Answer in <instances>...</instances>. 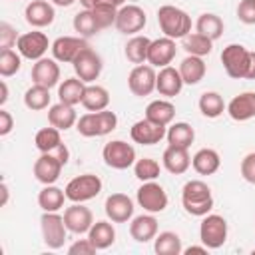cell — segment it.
I'll list each match as a JSON object with an SVG mask.
<instances>
[{
  "instance_id": "obj_10",
  "label": "cell",
  "mask_w": 255,
  "mask_h": 255,
  "mask_svg": "<svg viewBox=\"0 0 255 255\" xmlns=\"http://www.w3.org/2000/svg\"><path fill=\"white\" fill-rule=\"evenodd\" d=\"M135 199L139 207H143L147 213H161L169 201L165 189L155 181H143V185L137 189Z\"/></svg>"
},
{
  "instance_id": "obj_35",
  "label": "cell",
  "mask_w": 255,
  "mask_h": 255,
  "mask_svg": "<svg viewBox=\"0 0 255 255\" xmlns=\"http://www.w3.org/2000/svg\"><path fill=\"white\" fill-rule=\"evenodd\" d=\"M223 20L217 16V14H213V12H203L199 18H197V22H195V32H199V34H203V36H207L209 40H217V38H221V34H223Z\"/></svg>"
},
{
  "instance_id": "obj_23",
  "label": "cell",
  "mask_w": 255,
  "mask_h": 255,
  "mask_svg": "<svg viewBox=\"0 0 255 255\" xmlns=\"http://www.w3.org/2000/svg\"><path fill=\"white\" fill-rule=\"evenodd\" d=\"M161 161H163V167L173 175L185 173L191 165V157L187 153V147H177V145H167L163 155H161Z\"/></svg>"
},
{
  "instance_id": "obj_41",
  "label": "cell",
  "mask_w": 255,
  "mask_h": 255,
  "mask_svg": "<svg viewBox=\"0 0 255 255\" xmlns=\"http://www.w3.org/2000/svg\"><path fill=\"white\" fill-rule=\"evenodd\" d=\"M74 30L82 36V38H90V36H96L100 32V26L94 18V12L92 10H82L74 16Z\"/></svg>"
},
{
  "instance_id": "obj_30",
  "label": "cell",
  "mask_w": 255,
  "mask_h": 255,
  "mask_svg": "<svg viewBox=\"0 0 255 255\" xmlns=\"http://www.w3.org/2000/svg\"><path fill=\"white\" fill-rule=\"evenodd\" d=\"M82 106H84L88 112H102V110H108V106H110V92H108L104 86L90 84V86H86Z\"/></svg>"
},
{
  "instance_id": "obj_7",
  "label": "cell",
  "mask_w": 255,
  "mask_h": 255,
  "mask_svg": "<svg viewBox=\"0 0 255 255\" xmlns=\"http://www.w3.org/2000/svg\"><path fill=\"white\" fill-rule=\"evenodd\" d=\"M102 157H104L106 165L112 169H128L135 163V149L131 143H128L124 139H114L104 145Z\"/></svg>"
},
{
  "instance_id": "obj_17",
  "label": "cell",
  "mask_w": 255,
  "mask_h": 255,
  "mask_svg": "<svg viewBox=\"0 0 255 255\" xmlns=\"http://www.w3.org/2000/svg\"><path fill=\"white\" fill-rule=\"evenodd\" d=\"M175 52H177V46L173 38L163 36V38L151 40L149 52H147V64H151L153 68H165L173 62Z\"/></svg>"
},
{
  "instance_id": "obj_34",
  "label": "cell",
  "mask_w": 255,
  "mask_h": 255,
  "mask_svg": "<svg viewBox=\"0 0 255 255\" xmlns=\"http://www.w3.org/2000/svg\"><path fill=\"white\" fill-rule=\"evenodd\" d=\"M149 44H151V40H149L147 36H139V34H135L133 38L128 40L124 54H126V58H128L131 64H135V66H137V64H145V62H147Z\"/></svg>"
},
{
  "instance_id": "obj_20",
  "label": "cell",
  "mask_w": 255,
  "mask_h": 255,
  "mask_svg": "<svg viewBox=\"0 0 255 255\" xmlns=\"http://www.w3.org/2000/svg\"><path fill=\"white\" fill-rule=\"evenodd\" d=\"M32 82L46 86V88H54L60 82V66L58 60L54 58H40L36 60V64L32 66Z\"/></svg>"
},
{
  "instance_id": "obj_44",
  "label": "cell",
  "mask_w": 255,
  "mask_h": 255,
  "mask_svg": "<svg viewBox=\"0 0 255 255\" xmlns=\"http://www.w3.org/2000/svg\"><path fill=\"white\" fill-rule=\"evenodd\" d=\"M76 129L84 137H100L102 129H100V122H98V112H88V114L80 116L76 122Z\"/></svg>"
},
{
  "instance_id": "obj_11",
  "label": "cell",
  "mask_w": 255,
  "mask_h": 255,
  "mask_svg": "<svg viewBox=\"0 0 255 255\" xmlns=\"http://www.w3.org/2000/svg\"><path fill=\"white\" fill-rule=\"evenodd\" d=\"M48 46H50L48 36L44 32H38V30L22 34L16 42V50L20 52V56L26 60H34V62L44 58V54L48 52Z\"/></svg>"
},
{
  "instance_id": "obj_56",
  "label": "cell",
  "mask_w": 255,
  "mask_h": 255,
  "mask_svg": "<svg viewBox=\"0 0 255 255\" xmlns=\"http://www.w3.org/2000/svg\"><path fill=\"white\" fill-rule=\"evenodd\" d=\"M0 191H2V201H0V205L4 207V205L8 203V185H6V183H0Z\"/></svg>"
},
{
  "instance_id": "obj_45",
  "label": "cell",
  "mask_w": 255,
  "mask_h": 255,
  "mask_svg": "<svg viewBox=\"0 0 255 255\" xmlns=\"http://www.w3.org/2000/svg\"><path fill=\"white\" fill-rule=\"evenodd\" d=\"M94 12V18L100 26V30L104 28H110L112 24H116V18H118V8L116 6H110V4H98L92 8Z\"/></svg>"
},
{
  "instance_id": "obj_16",
  "label": "cell",
  "mask_w": 255,
  "mask_h": 255,
  "mask_svg": "<svg viewBox=\"0 0 255 255\" xmlns=\"http://www.w3.org/2000/svg\"><path fill=\"white\" fill-rule=\"evenodd\" d=\"M106 215L112 223H128L133 217V201L126 193H112L104 203Z\"/></svg>"
},
{
  "instance_id": "obj_39",
  "label": "cell",
  "mask_w": 255,
  "mask_h": 255,
  "mask_svg": "<svg viewBox=\"0 0 255 255\" xmlns=\"http://www.w3.org/2000/svg\"><path fill=\"white\" fill-rule=\"evenodd\" d=\"M227 110L221 94L217 92H203L199 96V112L205 116V118H219L223 112Z\"/></svg>"
},
{
  "instance_id": "obj_21",
  "label": "cell",
  "mask_w": 255,
  "mask_h": 255,
  "mask_svg": "<svg viewBox=\"0 0 255 255\" xmlns=\"http://www.w3.org/2000/svg\"><path fill=\"white\" fill-rule=\"evenodd\" d=\"M181 88H183V78L179 74V68H173V66L159 68L157 82H155V90L159 92V96L175 98L181 92Z\"/></svg>"
},
{
  "instance_id": "obj_49",
  "label": "cell",
  "mask_w": 255,
  "mask_h": 255,
  "mask_svg": "<svg viewBox=\"0 0 255 255\" xmlns=\"http://www.w3.org/2000/svg\"><path fill=\"white\" fill-rule=\"evenodd\" d=\"M241 175H243L245 181H249V183L255 185V151L247 153L241 159Z\"/></svg>"
},
{
  "instance_id": "obj_1",
  "label": "cell",
  "mask_w": 255,
  "mask_h": 255,
  "mask_svg": "<svg viewBox=\"0 0 255 255\" xmlns=\"http://www.w3.org/2000/svg\"><path fill=\"white\" fill-rule=\"evenodd\" d=\"M181 205L189 215L203 217L213 209V195L205 181L191 179L181 189Z\"/></svg>"
},
{
  "instance_id": "obj_42",
  "label": "cell",
  "mask_w": 255,
  "mask_h": 255,
  "mask_svg": "<svg viewBox=\"0 0 255 255\" xmlns=\"http://www.w3.org/2000/svg\"><path fill=\"white\" fill-rule=\"evenodd\" d=\"M159 163L151 157H141V159H135L133 163V173L139 181H155L159 177Z\"/></svg>"
},
{
  "instance_id": "obj_38",
  "label": "cell",
  "mask_w": 255,
  "mask_h": 255,
  "mask_svg": "<svg viewBox=\"0 0 255 255\" xmlns=\"http://www.w3.org/2000/svg\"><path fill=\"white\" fill-rule=\"evenodd\" d=\"M50 88L46 86H40V84H34L26 90L24 94V106L32 112H40V110H46L50 106Z\"/></svg>"
},
{
  "instance_id": "obj_8",
  "label": "cell",
  "mask_w": 255,
  "mask_h": 255,
  "mask_svg": "<svg viewBox=\"0 0 255 255\" xmlns=\"http://www.w3.org/2000/svg\"><path fill=\"white\" fill-rule=\"evenodd\" d=\"M72 66H74L76 76H78L80 80H84L86 84L96 82V80L100 78L102 70H104V62H102L100 54H98V52H94L90 46H88V48H84V50L76 56V60L72 62Z\"/></svg>"
},
{
  "instance_id": "obj_51",
  "label": "cell",
  "mask_w": 255,
  "mask_h": 255,
  "mask_svg": "<svg viewBox=\"0 0 255 255\" xmlns=\"http://www.w3.org/2000/svg\"><path fill=\"white\" fill-rule=\"evenodd\" d=\"M12 128H14V118H12V114L2 108V110H0V135H2V137L8 135V133L12 131Z\"/></svg>"
},
{
  "instance_id": "obj_58",
  "label": "cell",
  "mask_w": 255,
  "mask_h": 255,
  "mask_svg": "<svg viewBox=\"0 0 255 255\" xmlns=\"http://www.w3.org/2000/svg\"><path fill=\"white\" fill-rule=\"evenodd\" d=\"M80 4H82L86 10H92V8H94V4H96V0H80Z\"/></svg>"
},
{
  "instance_id": "obj_19",
  "label": "cell",
  "mask_w": 255,
  "mask_h": 255,
  "mask_svg": "<svg viewBox=\"0 0 255 255\" xmlns=\"http://www.w3.org/2000/svg\"><path fill=\"white\" fill-rule=\"evenodd\" d=\"M24 18L34 28H46L56 18L54 4L48 0H32V2H28L26 10H24Z\"/></svg>"
},
{
  "instance_id": "obj_37",
  "label": "cell",
  "mask_w": 255,
  "mask_h": 255,
  "mask_svg": "<svg viewBox=\"0 0 255 255\" xmlns=\"http://www.w3.org/2000/svg\"><path fill=\"white\" fill-rule=\"evenodd\" d=\"M183 40V50L187 52V54H191V56H199V58H203V56H209L211 54V50H213V40H209L207 36H203V34H199V32H189L185 38H181Z\"/></svg>"
},
{
  "instance_id": "obj_48",
  "label": "cell",
  "mask_w": 255,
  "mask_h": 255,
  "mask_svg": "<svg viewBox=\"0 0 255 255\" xmlns=\"http://www.w3.org/2000/svg\"><path fill=\"white\" fill-rule=\"evenodd\" d=\"M98 122H100V129H102V135H108L116 129L118 126V116L110 110H102L98 112Z\"/></svg>"
},
{
  "instance_id": "obj_18",
  "label": "cell",
  "mask_w": 255,
  "mask_h": 255,
  "mask_svg": "<svg viewBox=\"0 0 255 255\" xmlns=\"http://www.w3.org/2000/svg\"><path fill=\"white\" fill-rule=\"evenodd\" d=\"M64 221H66L68 231H72L76 235L88 233L90 227L94 225V213L86 205H82V203H72L64 211Z\"/></svg>"
},
{
  "instance_id": "obj_40",
  "label": "cell",
  "mask_w": 255,
  "mask_h": 255,
  "mask_svg": "<svg viewBox=\"0 0 255 255\" xmlns=\"http://www.w3.org/2000/svg\"><path fill=\"white\" fill-rule=\"evenodd\" d=\"M34 143L36 147L40 149V153H46V151H54L60 143H62V135H60V129L50 126V128H42L36 137H34Z\"/></svg>"
},
{
  "instance_id": "obj_54",
  "label": "cell",
  "mask_w": 255,
  "mask_h": 255,
  "mask_svg": "<svg viewBox=\"0 0 255 255\" xmlns=\"http://www.w3.org/2000/svg\"><path fill=\"white\" fill-rule=\"evenodd\" d=\"M185 255H191V253H207V247L205 245H191L187 249H183Z\"/></svg>"
},
{
  "instance_id": "obj_12",
  "label": "cell",
  "mask_w": 255,
  "mask_h": 255,
  "mask_svg": "<svg viewBox=\"0 0 255 255\" xmlns=\"http://www.w3.org/2000/svg\"><path fill=\"white\" fill-rule=\"evenodd\" d=\"M145 22H147V16H145L143 8H139L135 4H128V6L118 8V18H116L114 26L122 34H133L135 36L137 32L143 30Z\"/></svg>"
},
{
  "instance_id": "obj_32",
  "label": "cell",
  "mask_w": 255,
  "mask_h": 255,
  "mask_svg": "<svg viewBox=\"0 0 255 255\" xmlns=\"http://www.w3.org/2000/svg\"><path fill=\"white\" fill-rule=\"evenodd\" d=\"M167 143L169 145H177V147H189L195 139V131L187 122H175L167 126Z\"/></svg>"
},
{
  "instance_id": "obj_22",
  "label": "cell",
  "mask_w": 255,
  "mask_h": 255,
  "mask_svg": "<svg viewBox=\"0 0 255 255\" xmlns=\"http://www.w3.org/2000/svg\"><path fill=\"white\" fill-rule=\"evenodd\" d=\"M227 114L235 122H247L255 118V92H243L227 104Z\"/></svg>"
},
{
  "instance_id": "obj_46",
  "label": "cell",
  "mask_w": 255,
  "mask_h": 255,
  "mask_svg": "<svg viewBox=\"0 0 255 255\" xmlns=\"http://www.w3.org/2000/svg\"><path fill=\"white\" fill-rule=\"evenodd\" d=\"M18 34H16V28L10 26L8 22H0V50H8V48H14L16 42H18Z\"/></svg>"
},
{
  "instance_id": "obj_33",
  "label": "cell",
  "mask_w": 255,
  "mask_h": 255,
  "mask_svg": "<svg viewBox=\"0 0 255 255\" xmlns=\"http://www.w3.org/2000/svg\"><path fill=\"white\" fill-rule=\"evenodd\" d=\"M66 191L56 187L54 183L50 185H44L38 193V205L44 209V211H60L64 207V201H66Z\"/></svg>"
},
{
  "instance_id": "obj_5",
  "label": "cell",
  "mask_w": 255,
  "mask_h": 255,
  "mask_svg": "<svg viewBox=\"0 0 255 255\" xmlns=\"http://www.w3.org/2000/svg\"><path fill=\"white\" fill-rule=\"evenodd\" d=\"M40 229H42V237L48 249H60L66 243V221L64 215H60L58 211H44V215L40 217Z\"/></svg>"
},
{
  "instance_id": "obj_9",
  "label": "cell",
  "mask_w": 255,
  "mask_h": 255,
  "mask_svg": "<svg viewBox=\"0 0 255 255\" xmlns=\"http://www.w3.org/2000/svg\"><path fill=\"white\" fill-rule=\"evenodd\" d=\"M155 82H157V74L151 64H137L128 76V88L137 98L149 96L155 90Z\"/></svg>"
},
{
  "instance_id": "obj_26",
  "label": "cell",
  "mask_w": 255,
  "mask_h": 255,
  "mask_svg": "<svg viewBox=\"0 0 255 255\" xmlns=\"http://www.w3.org/2000/svg\"><path fill=\"white\" fill-rule=\"evenodd\" d=\"M205 72H207V66H205L203 58H199V56L187 54L179 64V74L183 78V84H189V86L199 84L205 78Z\"/></svg>"
},
{
  "instance_id": "obj_55",
  "label": "cell",
  "mask_w": 255,
  "mask_h": 255,
  "mask_svg": "<svg viewBox=\"0 0 255 255\" xmlns=\"http://www.w3.org/2000/svg\"><path fill=\"white\" fill-rule=\"evenodd\" d=\"M0 90H2V96H0V106H4V104L8 102V86H6V82H4V80L0 82Z\"/></svg>"
},
{
  "instance_id": "obj_28",
  "label": "cell",
  "mask_w": 255,
  "mask_h": 255,
  "mask_svg": "<svg viewBox=\"0 0 255 255\" xmlns=\"http://www.w3.org/2000/svg\"><path fill=\"white\" fill-rule=\"evenodd\" d=\"M84 92H86V82L76 78H66L60 86H58V98L60 102L68 104V106H78L84 100Z\"/></svg>"
},
{
  "instance_id": "obj_15",
  "label": "cell",
  "mask_w": 255,
  "mask_h": 255,
  "mask_svg": "<svg viewBox=\"0 0 255 255\" xmlns=\"http://www.w3.org/2000/svg\"><path fill=\"white\" fill-rule=\"evenodd\" d=\"M62 167H64V163L60 161V157L56 153H52V151H46L34 161V169L32 171H34V177L40 183L50 185V183L58 181V177L62 173Z\"/></svg>"
},
{
  "instance_id": "obj_36",
  "label": "cell",
  "mask_w": 255,
  "mask_h": 255,
  "mask_svg": "<svg viewBox=\"0 0 255 255\" xmlns=\"http://www.w3.org/2000/svg\"><path fill=\"white\" fill-rule=\"evenodd\" d=\"M153 249L157 255H179L183 253L181 237L175 231H161L153 239Z\"/></svg>"
},
{
  "instance_id": "obj_52",
  "label": "cell",
  "mask_w": 255,
  "mask_h": 255,
  "mask_svg": "<svg viewBox=\"0 0 255 255\" xmlns=\"http://www.w3.org/2000/svg\"><path fill=\"white\" fill-rule=\"evenodd\" d=\"M54 153H56V155L60 157V161H62L64 165L68 163V159H70V151H68V147H66L64 143H60V145H58V147L54 149Z\"/></svg>"
},
{
  "instance_id": "obj_14",
  "label": "cell",
  "mask_w": 255,
  "mask_h": 255,
  "mask_svg": "<svg viewBox=\"0 0 255 255\" xmlns=\"http://www.w3.org/2000/svg\"><path fill=\"white\" fill-rule=\"evenodd\" d=\"M167 133V128L165 126H159L147 118L135 122L129 129V135L135 143H141V145H155L159 143Z\"/></svg>"
},
{
  "instance_id": "obj_24",
  "label": "cell",
  "mask_w": 255,
  "mask_h": 255,
  "mask_svg": "<svg viewBox=\"0 0 255 255\" xmlns=\"http://www.w3.org/2000/svg\"><path fill=\"white\" fill-rule=\"evenodd\" d=\"M129 235L137 243H147V241L155 239V235H157V219L153 217V213H143V215L133 217L131 223H129Z\"/></svg>"
},
{
  "instance_id": "obj_6",
  "label": "cell",
  "mask_w": 255,
  "mask_h": 255,
  "mask_svg": "<svg viewBox=\"0 0 255 255\" xmlns=\"http://www.w3.org/2000/svg\"><path fill=\"white\" fill-rule=\"evenodd\" d=\"M249 60H251V52L241 46V44H229L223 48L221 52V64L227 72L229 78L241 80L247 76V68H249Z\"/></svg>"
},
{
  "instance_id": "obj_43",
  "label": "cell",
  "mask_w": 255,
  "mask_h": 255,
  "mask_svg": "<svg viewBox=\"0 0 255 255\" xmlns=\"http://www.w3.org/2000/svg\"><path fill=\"white\" fill-rule=\"evenodd\" d=\"M22 66V56L20 52H14L12 48L8 50H0V76L2 78H10L14 76Z\"/></svg>"
},
{
  "instance_id": "obj_2",
  "label": "cell",
  "mask_w": 255,
  "mask_h": 255,
  "mask_svg": "<svg viewBox=\"0 0 255 255\" xmlns=\"http://www.w3.org/2000/svg\"><path fill=\"white\" fill-rule=\"evenodd\" d=\"M157 24L163 32V36L167 38H185L191 32V16L171 4H165L157 10Z\"/></svg>"
},
{
  "instance_id": "obj_57",
  "label": "cell",
  "mask_w": 255,
  "mask_h": 255,
  "mask_svg": "<svg viewBox=\"0 0 255 255\" xmlns=\"http://www.w3.org/2000/svg\"><path fill=\"white\" fill-rule=\"evenodd\" d=\"M54 6H62V8H68V6H72L76 0H50Z\"/></svg>"
},
{
  "instance_id": "obj_27",
  "label": "cell",
  "mask_w": 255,
  "mask_h": 255,
  "mask_svg": "<svg viewBox=\"0 0 255 255\" xmlns=\"http://www.w3.org/2000/svg\"><path fill=\"white\" fill-rule=\"evenodd\" d=\"M191 165L199 175H213L219 165H221V157L215 149L211 147H201L195 151V155L191 157Z\"/></svg>"
},
{
  "instance_id": "obj_25",
  "label": "cell",
  "mask_w": 255,
  "mask_h": 255,
  "mask_svg": "<svg viewBox=\"0 0 255 255\" xmlns=\"http://www.w3.org/2000/svg\"><path fill=\"white\" fill-rule=\"evenodd\" d=\"M78 122V114L74 110V106H68L64 102H58L54 106H50L48 110V124L58 128L60 131H66L70 128H74Z\"/></svg>"
},
{
  "instance_id": "obj_13",
  "label": "cell",
  "mask_w": 255,
  "mask_h": 255,
  "mask_svg": "<svg viewBox=\"0 0 255 255\" xmlns=\"http://www.w3.org/2000/svg\"><path fill=\"white\" fill-rule=\"evenodd\" d=\"M50 48H52L54 60H58L62 64H72L76 60V56L84 48H88V42L82 36H60L52 42Z\"/></svg>"
},
{
  "instance_id": "obj_53",
  "label": "cell",
  "mask_w": 255,
  "mask_h": 255,
  "mask_svg": "<svg viewBox=\"0 0 255 255\" xmlns=\"http://www.w3.org/2000/svg\"><path fill=\"white\" fill-rule=\"evenodd\" d=\"M247 80H255V52H251V60H249V68H247Z\"/></svg>"
},
{
  "instance_id": "obj_31",
  "label": "cell",
  "mask_w": 255,
  "mask_h": 255,
  "mask_svg": "<svg viewBox=\"0 0 255 255\" xmlns=\"http://www.w3.org/2000/svg\"><path fill=\"white\" fill-rule=\"evenodd\" d=\"M88 239L96 245V249H108L116 241V229L110 221H94V225L88 231Z\"/></svg>"
},
{
  "instance_id": "obj_4",
  "label": "cell",
  "mask_w": 255,
  "mask_h": 255,
  "mask_svg": "<svg viewBox=\"0 0 255 255\" xmlns=\"http://www.w3.org/2000/svg\"><path fill=\"white\" fill-rule=\"evenodd\" d=\"M227 221L223 215L217 213H207L201 219L199 225V239L207 249H219L227 241Z\"/></svg>"
},
{
  "instance_id": "obj_29",
  "label": "cell",
  "mask_w": 255,
  "mask_h": 255,
  "mask_svg": "<svg viewBox=\"0 0 255 255\" xmlns=\"http://www.w3.org/2000/svg\"><path fill=\"white\" fill-rule=\"evenodd\" d=\"M145 118L167 128L175 118V106L169 100H153L145 108Z\"/></svg>"
},
{
  "instance_id": "obj_3",
  "label": "cell",
  "mask_w": 255,
  "mask_h": 255,
  "mask_svg": "<svg viewBox=\"0 0 255 255\" xmlns=\"http://www.w3.org/2000/svg\"><path fill=\"white\" fill-rule=\"evenodd\" d=\"M64 191H66V197L72 203H84V201H90V199L100 195L102 179L94 173H84V175H78V177L70 179L68 185L64 187Z\"/></svg>"
},
{
  "instance_id": "obj_59",
  "label": "cell",
  "mask_w": 255,
  "mask_h": 255,
  "mask_svg": "<svg viewBox=\"0 0 255 255\" xmlns=\"http://www.w3.org/2000/svg\"><path fill=\"white\" fill-rule=\"evenodd\" d=\"M118 2H120V6H124V2H126V0H118Z\"/></svg>"
},
{
  "instance_id": "obj_50",
  "label": "cell",
  "mask_w": 255,
  "mask_h": 255,
  "mask_svg": "<svg viewBox=\"0 0 255 255\" xmlns=\"http://www.w3.org/2000/svg\"><path fill=\"white\" fill-rule=\"evenodd\" d=\"M98 249H96V245L90 241V239H78L76 243H72L70 247H68V253L70 255H92V253H96Z\"/></svg>"
},
{
  "instance_id": "obj_60",
  "label": "cell",
  "mask_w": 255,
  "mask_h": 255,
  "mask_svg": "<svg viewBox=\"0 0 255 255\" xmlns=\"http://www.w3.org/2000/svg\"><path fill=\"white\" fill-rule=\"evenodd\" d=\"M253 253H255V249H253Z\"/></svg>"
},
{
  "instance_id": "obj_47",
  "label": "cell",
  "mask_w": 255,
  "mask_h": 255,
  "mask_svg": "<svg viewBox=\"0 0 255 255\" xmlns=\"http://www.w3.org/2000/svg\"><path fill=\"white\" fill-rule=\"evenodd\" d=\"M237 18L243 24L253 26L255 24V0H241L237 6Z\"/></svg>"
}]
</instances>
